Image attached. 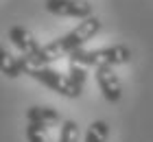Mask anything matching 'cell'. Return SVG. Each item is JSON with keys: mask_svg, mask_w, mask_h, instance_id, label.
<instances>
[{"mask_svg": "<svg viewBox=\"0 0 153 142\" xmlns=\"http://www.w3.org/2000/svg\"><path fill=\"white\" fill-rule=\"evenodd\" d=\"M26 123H37V125L51 127V125L61 123V116L51 105H33V107L26 109Z\"/></svg>", "mask_w": 153, "mask_h": 142, "instance_id": "7", "label": "cell"}, {"mask_svg": "<svg viewBox=\"0 0 153 142\" xmlns=\"http://www.w3.org/2000/svg\"><path fill=\"white\" fill-rule=\"evenodd\" d=\"M68 79H70V85H72L76 98H79L81 92H83V88H85V79H88L85 68L79 66V63H70V68H68Z\"/></svg>", "mask_w": 153, "mask_h": 142, "instance_id": "10", "label": "cell"}, {"mask_svg": "<svg viewBox=\"0 0 153 142\" xmlns=\"http://www.w3.org/2000/svg\"><path fill=\"white\" fill-rule=\"evenodd\" d=\"M0 72L9 79H18L22 74V68H20L18 57H13L4 46H0Z\"/></svg>", "mask_w": 153, "mask_h": 142, "instance_id": "8", "label": "cell"}, {"mask_svg": "<svg viewBox=\"0 0 153 142\" xmlns=\"http://www.w3.org/2000/svg\"><path fill=\"white\" fill-rule=\"evenodd\" d=\"M26 140L29 142H48V127L37 123H26Z\"/></svg>", "mask_w": 153, "mask_h": 142, "instance_id": "12", "label": "cell"}, {"mask_svg": "<svg viewBox=\"0 0 153 142\" xmlns=\"http://www.w3.org/2000/svg\"><path fill=\"white\" fill-rule=\"evenodd\" d=\"M9 39L11 44L20 51V55L26 57L29 61L37 63V66H48V57H46V51L39 42L33 37L31 31H26L24 26H11L9 28Z\"/></svg>", "mask_w": 153, "mask_h": 142, "instance_id": "4", "label": "cell"}, {"mask_svg": "<svg viewBox=\"0 0 153 142\" xmlns=\"http://www.w3.org/2000/svg\"><path fill=\"white\" fill-rule=\"evenodd\" d=\"M131 48L127 44H112V46H103V48H79L68 55L70 63H79V66L88 68V66H94V68H101V66H125V63L131 61Z\"/></svg>", "mask_w": 153, "mask_h": 142, "instance_id": "2", "label": "cell"}, {"mask_svg": "<svg viewBox=\"0 0 153 142\" xmlns=\"http://www.w3.org/2000/svg\"><path fill=\"white\" fill-rule=\"evenodd\" d=\"M94 79H96V85H99L101 94H103V98H105L107 103L116 105L123 98V83H120V79H118L114 68H109V66L96 68Z\"/></svg>", "mask_w": 153, "mask_h": 142, "instance_id": "6", "label": "cell"}, {"mask_svg": "<svg viewBox=\"0 0 153 142\" xmlns=\"http://www.w3.org/2000/svg\"><path fill=\"white\" fill-rule=\"evenodd\" d=\"M107 138H109V125L105 120H92L85 129L83 142H107Z\"/></svg>", "mask_w": 153, "mask_h": 142, "instance_id": "9", "label": "cell"}, {"mask_svg": "<svg viewBox=\"0 0 153 142\" xmlns=\"http://www.w3.org/2000/svg\"><path fill=\"white\" fill-rule=\"evenodd\" d=\"M18 61H20L22 72L29 74V77H33L37 83L46 85V88H51L53 92H57L59 96L76 98L72 85H70V79H68V74H61L59 70H55V68H51V66H37V63L29 61V59H26V57H22V55L18 57Z\"/></svg>", "mask_w": 153, "mask_h": 142, "instance_id": "3", "label": "cell"}, {"mask_svg": "<svg viewBox=\"0 0 153 142\" xmlns=\"http://www.w3.org/2000/svg\"><path fill=\"white\" fill-rule=\"evenodd\" d=\"M101 28H103V22H101L96 16H90V18H85V20H81V22L76 24L72 31H68L66 35H61V37L53 39L51 44L44 46L48 61H55V59H61V57H68L70 53L83 48L85 42H90L94 35H99Z\"/></svg>", "mask_w": 153, "mask_h": 142, "instance_id": "1", "label": "cell"}, {"mask_svg": "<svg viewBox=\"0 0 153 142\" xmlns=\"http://www.w3.org/2000/svg\"><path fill=\"white\" fill-rule=\"evenodd\" d=\"M44 7L48 13L59 18H79L85 20L92 13V4L85 2V0H44Z\"/></svg>", "mask_w": 153, "mask_h": 142, "instance_id": "5", "label": "cell"}, {"mask_svg": "<svg viewBox=\"0 0 153 142\" xmlns=\"http://www.w3.org/2000/svg\"><path fill=\"white\" fill-rule=\"evenodd\" d=\"M57 142H79V125L74 120H64Z\"/></svg>", "mask_w": 153, "mask_h": 142, "instance_id": "11", "label": "cell"}]
</instances>
